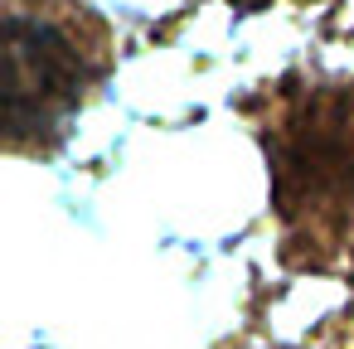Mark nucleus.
<instances>
[{"instance_id": "f257e3e1", "label": "nucleus", "mask_w": 354, "mask_h": 349, "mask_svg": "<svg viewBox=\"0 0 354 349\" xmlns=\"http://www.w3.org/2000/svg\"><path fill=\"white\" fill-rule=\"evenodd\" d=\"M88 83V54L49 20L15 15L10 20V78H6V117L20 141L30 126H54L78 107Z\"/></svg>"}]
</instances>
